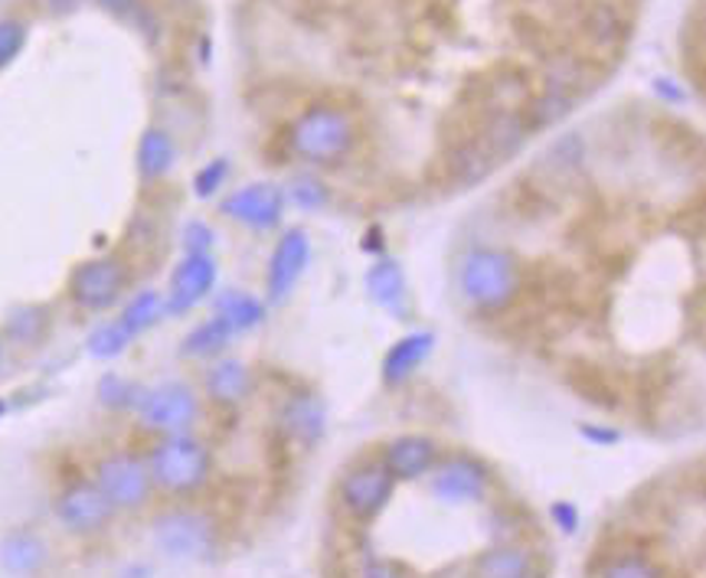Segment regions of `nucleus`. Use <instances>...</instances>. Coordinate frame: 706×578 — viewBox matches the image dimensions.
Here are the masks:
<instances>
[{
  "mask_svg": "<svg viewBox=\"0 0 706 578\" xmlns=\"http://www.w3.org/2000/svg\"><path fill=\"white\" fill-rule=\"evenodd\" d=\"M148 470H151L154 487H161L168 494H193L210 480L213 458H210V448L200 438H193L190 432L164 435L148 455Z\"/></svg>",
  "mask_w": 706,
  "mask_h": 578,
  "instance_id": "f257e3e1",
  "label": "nucleus"
},
{
  "mask_svg": "<svg viewBox=\"0 0 706 578\" xmlns=\"http://www.w3.org/2000/svg\"><path fill=\"white\" fill-rule=\"evenodd\" d=\"M292 151L311 164H337L351 154L356 128L344 109L311 105L292 124Z\"/></svg>",
  "mask_w": 706,
  "mask_h": 578,
  "instance_id": "f03ea898",
  "label": "nucleus"
},
{
  "mask_svg": "<svg viewBox=\"0 0 706 578\" xmlns=\"http://www.w3.org/2000/svg\"><path fill=\"white\" fill-rule=\"evenodd\" d=\"M462 291L474 307L497 311L521 291V268L504 249H474L462 262Z\"/></svg>",
  "mask_w": 706,
  "mask_h": 578,
  "instance_id": "7ed1b4c3",
  "label": "nucleus"
},
{
  "mask_svg": "<svg viewBox=\"0 0 706 578\" xmlns=\"http://www.w3.org/2000/svg\"><path fill=\"white\" fill-rule=\"evenodd\" d=\"M95 484L112 500L115 510L144 507L151 500V490H154L148 462L131 455V452H115V455L102 458L99 467H95Z\"/></svg>",
  "mask_w": 706,
  "mask_h": 578,
  "instance_id": "20e7f679",
  "label": "nucleus"
},
{
  "mask_svg": "<svg viewBox=\"0 0 706 578\" xmlns=\"http://www.w3.org/2000/svg\"><path fill=\"white\" fill-rule=\"evenodd\" d=\"M138 412H141V425L158 435H186L193 422L200 418V403L186 383H164L141 396Z\"/></svg>",
  "mask_w": 706,
  "mask_h": 578,
  "instance_id": "39448f33",
  "label": "nucleus"
},
{
  "mask_svg": "<svg viewBox=\"0 0 706 578\" xmlns=\"http://www.w3.org/2000/svg\"><path fill=\"white\" fill-rule=\"evenodd\" d=\"M128 285V268L115 255H102V258H89L82 265L72 268L69 275V297L82 307V311H109L121 297V291Z\"/></svg>",
  "mask_w": 706,
  "mask_h": 578,
  "instance_id": "423d86ee",
  "label": "nucleus"
},
{
  "mask_svg": "<svg viewBox=\"0 0 706 578\" xmlns=\"http://www.w3.org/2000/svg\"><path fill=\"white\" fill-rule=\"evenodd\" d=\"M393 474L383 467V462H366L351 467L344 477H341V487H337V497L344 504V510L351 514L353 520H373L386 500L393 497Z\"/></svg>",
  "mask_w": 706,
  "mask_h": 578,
  "instance_id": "0eeeda50",
  "label": "nucleus"
},
{
  "mask_svg": "<svg viewBox=\"0 0 706 578\" xmlns=\"http://www.w3.org/2000/svg\"><path fill=\"white\" fill-rule=\"evenodd\" d=\"M57 517L69 533L92 536V533H102L112 523L115 507L99 490L95 480H72L69 487H62V494L57 497Z\"/></svg>",
  "mask_w": 706,
  "mask_h": 578,
  "instance_id": "6e6552de",
  "label": "nucleus"
},
{
  "mask_svg": "<svg viewBox=\"0 0 706 578\" xmlns=\"http://www.w3.org/2000/svg\"><path fill=\"white\" fill-rule=\"evenodd\" d=\"M154 542L171 559H200L213 549V523L190 510L164 514L154 523Z\"/></svg>",
  "mask_w": 706,
  "mask_h": 578,
  "instance_id": "1a4fd4ad",
  "label": "nucleus"
},
{
  "mask_svg": "<svg viewBox=\"0 0 706 578\" xmlns=\"http://www.w3.org/2000/svg\"><path fill=\"white\" fill-rule=\"evenodd\" d=\"M223 216L249 230H272L285 213V193L275 183H249L223 200Z\"/></svg>",
  "mask_w": 706,
  "mask_h": 578,
  "instance_id": "9d476101",
  "label": "nucleus"
},
{
  "mask_svg": "<svg viewBox=\"0 0 706 578\" xmlns=\"http://www.w3.org/2000/svg\"><path fill=\"white\" fill-rule=\"evenodd\" d=\"M432 494L442 500V504H477L484 494H487V467L477 462V458H468V455H458V458H448L435 467L432 474Z\"/></svg>",
  "mask_w": 706,
  "mask_h": 578,
  "instance_id": "9b49d317",
  "label": "nucleus"
},
{
  "mask_svg": "<svg viewBox=\"0 0 706 578\" xmlns=\"http://www.w3.org/2000/svg\"><path fill=\"white\" fill-rule=\"evenodd\" d=\"M216 285V262L210 252H186L183 262L171 275V288L164 294L168 314H186L193 311Z\"/></svg>",
  "mask_w": 706,
  "mask_h": 578,
  "instance_id": "f8f14e48",
  "label": "nucleus"
},
{
  "mask_svg": "<svg viewBox=\"0 0 706 578\" xmlns=\"http://www.w3.org/2000/svg\"><path fill=\"white\" fill-rule=\"evenodd\" d=\"M307 258H311L307 232L289 230L279 239V245L272 252V262H269V297L272 301H285L292 294L301 272L307 268Z\"/></svg>",
  "mask_w": 706,
  "mask_h": 578,
  "instance_id": "ddd939ff",
  "label": "nucleus"
},
{
  "mask_svg": "<svg viewBox=\"0 0 706 578\" xmlns=\"http://www.w3.org/2000/svg\"><path fill=\"white\" fill-rule=\"evenodd\" d=\"M435 462H438V445L425 435H400L383 452V467L393 474V480H415L428 474Z\"/></svg>",
  "mask_w": 706,
  "mask_h": 578,
  "instance_id": "4468645a",
  "label": "nucleus"
},
{
  "mask_svg": "<svg viewBox=\"0 0 706 578\" xmlns=\"http://www.w3.org/2000/svg\"><path fill=\"white\" fill-rule=\"evenodd\" d=\"M50 559V546L33 529H13L0 539V566L10 576H37Z\"/></svg>",
  "mask_w": 706,
  "mask_h": 578,
  "instance_id": "2eb2a0df",
  "label": "nucleus"
},
{
  "mask_svg": "<svg viewBox=\"0 0 706 578\" xmlns=\"http://www.w3.org/2000/svg\"><path fill=\"white\" fill-rule=\"evenodd\" d=\"M203 386L216 405H239L252 389V373L242 359H220L206 369Z\"/></svg>",
  "mask_w": 706,
  "mask_h": 578,
  "instance_id": "dca6fc26",
  "label": "nucleus"
},
{
  "mask_svg": "<svg viewBox=\"0 0 706 578\" xmlns=\"http://www.w3.org/2000/svg\"><path fill=\"white\" fill-rule=\"evenodd\" d=\"M435 347V337L432 334H425V331H415V334H406L403 341H396L390 353H386V359H383V379L386 383H403V379H410L412 373L425 363V356L432 353Z\"/></svg>",
  "mask_w": 706,
  "mask_h": 578,
  "instance_id": "f3484780",
  "label": "nucleus"
},
{
  "mask_svg": "<svg viewBox=\"0 0 706 578\" xmlns=\"http://www.w3.org/2000/svg\"><path fill=\"white\" fill-rule=\"evenodd\" d=\"M474 578H536L533 552L521 546H497L474 559Z\"/></svg>",
  "mask_w": 706,
  "mask_h": 578,
  "instance_id": "a211bd4d",
  "label": "nucleus"
},
{
  "mask_svg": "<svg viewBox=\"0 0 706 578\" xmlns=\"http://www.w3.org/2000/svg\"><path fill=\"white\" fill-rule=\"evenodd\" d=\"M176 144L164 128H148L138 141V174L141 180H164L174 171Z\"/></svg>",
  "mask_w": 706,
  "mask_h": 578,
  "instance_id": "6ab92c4d",
  "label": "nucleus"
},
{
  "mask_svg": "<svg viewBox=\"0 0 706 578\" xmlns=\"http://www.w3.org/2000/svg\"><path fill=\"white\" fill-rule=\"evenodd\" d=\"M282 428L301 445H314L324 432V408L314 396H294L282 412Z\"/></svg>",
  "mask_w": 706,
  "mask_h": 578,
  "instance_id": "aec40b11",
  "label": "nucleus"
},
{
  "mask_svg": "<svg viewBox=\"0 0 706 578\" xmlns=\"http://www.w3.org/2000/svg\"><path fill=\"white\" fill-rule=\"evenodd\" d=\"M168 314V301H164V294L154 288H144L138 291L128 304H124V311H121V324H124V331L131 334V337H138V334H144V331H151L161 317Z\"/></svg>",
  "mask_w": 706,
  "mask_h": 578,
  "instance_id": "412c9836",
  "label": "nucleus"
},
{
  "mask_svg": "<svg viewBox=\"0 0 706 578\" xmlns=\"http://www.w3.org/2000/svg\"><path fill=\"white\" fill-rule=\"evenodd\" d=\"M216 317L226 321L233 327V334L239 331H252L265 321V307L259 297L245 294V291H223L216 297Z\"/></svg>",
  "mask_w": 706,
  "mask_h": 578,
  "instance_id": "4be33fe9",
  "label": "nucleus"
},
{
  "mask_svg": "<svg viewBox=\"0 0 706 578\" xmlns=\"http://www.w3.org/2000/svg\"><path fill=\"white\" fill-rule=\"evenodd\" d=\"M230 341H233V327L220 317H210L183 337L180 353L190 356V359H206V356H220L223 349L230 347Z\"/></svg>",
  "mask_w": 706,
  "mask_h": 578,
  "instance_id": "5701e85b",
  "label": "nucleus"
},
{
  "mask_svg": "<svg viewBox=\"0 0 706 578\" xmlns=\"http://www.w3.org/2000/svg\"><path fill=\"white\" fill-rule=\"evenodd\" d=\"M366 291L370 297L380 304V307H400L403 304V294H406V278H403V268L393 262V258H383L376 262L370 272H366Z\"/></svg>",
  "mask_w": 706,
  "mask_h": 578,
  "instance_id": "b1692460",
  "label": "nucleus"
},
{
  "mask_svg": "<svg viewBox=\"0 0 706 578\" xmlns=\"http://www.w3.org/2000/svg\"><path fill=\"white\" fill-rule=\"evenodd\" d=\"M131 341H134V337L124 331L121 321H109V324H99V327L89 334V353H92L95 359H112V356H121Z\"/></svg>",
  "mask_w": 706,
  "mask_h": 578,
  "instance_id": "393cba45",
  "label": "nucleus"
},
{
  "mask_svg": "<svg viewBox=\"0 0 706 578\" xmlns=\"http://www.w3.org/2000/svg\"><path fill=\"white\" fill-rule=\"evenodd\" d=\"M598 578H664V572L647 556H618L602 569Z\"/></svg>",
  "mask_w": 706,
  "mask_h": 578,
  "instance_id": "a878e982",
  "label": "nucleus"
},
{
  "mask_svg": "<svg viewBox=\"0 0 706 578\" xmlns=\"http://www.w3.org/2000/svg\"><path fill=\"white\" fill-rule=\"evenodd\" d=\"M23 47H27V23L13 20V17H3L0 20V69H7L13 59L20 57Z\"/></svg>",
  "mask_w": 706,
  "mask_h": 578,
  "instance_id": "bb28decb",
  "label": "nucleus"
},
{
  "mask_svg": "<svg viewBox=\"0 0 706 578\" xmlns=\"http://www.w3.org/2000/svg\"><path fill=\"white\" fill-rule=\"evenodd\" d=\"M141 389L138 386H131L128 379H121V376H105L102 383H99V399L102 405H109V408H128V405H138L141 403Z\"/></svg>",
  "mask_w": 706,
  "mask_h": 578,
  "instance_id": "cd10ccee",
  "label": "nucleus"
},
{
  "mask_svg": "<svg viewBox=\"0 0 706 578\" xmlns=\"http://www.w3.org/2000/svg\"><path fill=\"white\" fill-rule=\"evenodd\" d=\"M226 176H230V161L226 158H216V161H210L206 168L196 171V176H193V193L200 200H210L226 183Z\"/></svg>",
  "mask_w": 706,
  "mask_h": 578,
  "instance_id": "c85d7f7f",
  "label": "nucleus"
},
{
  "mask_svg": "<svg viewBox=\"0 0 706 578\" xmlns=\"http://www.w3.org/2000/svg\"><path fill=\"white\" fill-rule=\"evenodd\" d=\"M210 245H213V230L206 223H186V230H183L186 252H210Z\"/></svg>",
  "mask_w": 706,
  "mask_h": 578,
  "instance_id": "c756f323",
  "label": "nucleus"
},
{
  "mask_svg": "<svg viewBox=\"0 0 706 578\" xmlns=\"http://www.w3.org/2000/svg\"><path fill=\"white\" fill-rule=\"evenodd\" d=\"M294 200L301 203V206H321L324 200H327V193H324V186L321 183H314V180H297L294 183Z\"/></svg>",
  "mask_w": 706,
  "mask_h": 578,
  "instance_id": "7c9ffc66",
  "label": "nucleus"
},
{
  "mask_svg": "<svg viewBox=\"0 0 706 578\" xmlns=\"http://www.w3.org/2000/svg\"><path fill=\"white\" fill-rule=\"evenodd\" d=\"M549 514H553V520H556L559 529H566V533H576V529H579V510H576V504L556 500V504L549 507Z\"/></svg>",
  "mask_w": 706,
  "mask_h": 578,
  "instance_id": "2f4dec72",
  "label": "nucleus"
},
{
  "mask_svg": "<svg viewBox=\"0 0 706 578\" xmlns=\"http://www.w3.org/2000/svg\"><path fill=\"white\" fill-rule=\"evenodd\" d=\"M356 578H406V572L396 562H390V559H370Z\"/></svg>",
  "mask_w": 706,
  "mask_h": 578,
  "instance_id": "473e14b6",
  "label": "nucleus"
},
{
  "mask_svg": "<svg viewBox=\"0 0 706 578\" xmlns=\"http://www.w3.org/2000/svg\"><path fill=\"white\" fill-rule=\"evenodd\" d=\"M99 3H102V7H105L109 13H118V17H124L128 10H134V3H138V0H99Z\"/></svg>",
  "mask_w": 706,
  "mask_h": 578,
  "instance_id": "72a5a7b5",
  "label": "nucleus"
},
{
  "mask_svg": "<svg viewBox=\"0 0 706 578\" xmlns=\"http://www.w3.org/2000/svg\"><path fill=\"white\" fill-rule=\"evenodd\" d=\"M583 435L592 438V442H602V445H608V442H618V435L615 432H598V428H583Z\"/></svg>",
  "mask_w": 706,
  "mask_h": 578,
  "instance_id": "f704fd0d",
  "label": "nucleus"
},
{
  "mask_svg": "<svg viewBox=\"0 0 706 578\" xmlns=\"http://www.w3.org/2000/svg\"><path fill=\"white\" fill-rule=\"evenodd\" d=\"M0 359H3V341H0Z\"/></svg>",
  "mask_w": 706,
  "mask_h": 578,
  "instance_id": "c9c22d12",
  "label": "nucleus"
}]
</instances>
